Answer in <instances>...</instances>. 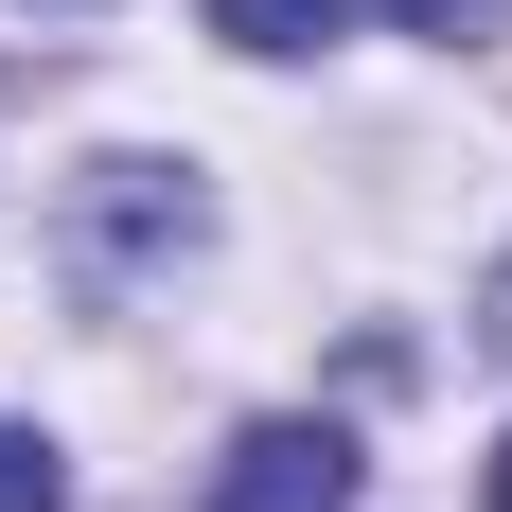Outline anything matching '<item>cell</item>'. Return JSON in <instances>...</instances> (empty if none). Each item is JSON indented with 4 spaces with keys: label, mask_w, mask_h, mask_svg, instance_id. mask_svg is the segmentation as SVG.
<instances>
[{
    "label": "cell",
    "mask_w": 512,
    "mask_h": 512,
    "mask_svg": "<svg viewBox=\"0 0 512 512\" xmlns=\"http://www.w3.org/2000/svg\"><path fill=\"white\" fill-rule=\"evenodd\" d=\"M212 230V195H195V159H89V195H71V283L89 301H124L142 265H177Z\"/></svg>",
    "instance_id": "cell-1"
},
{
    "label": "cell",
    "mask_w": 512,
    "mask_h": 512,
    "mask_svg": "<svg viewBox=\"0 0 512 512\" xmlns=\"http://www.w3.org/2000/svg\"><path fill=\"white\" fill-rule=\"evenodd\" d=\"M195 512H354V442H336V424H248Z\"/></svg>",
    "instance_id": "cell-2"
},
{
    "label": "cell",
    "mask_w": 512,
    "mask_h": 512,
    "mask_svg": "<svg viewBox=\"0 0 512 512\" xmlns=\"http://www.w3.org/2000/svg\"><path fill=\"white\" fill-rule=\"evenodd\" d=\"M336 18H354V0H212V36H230V53H318Z\"/></svg>",
    "instance_id": "cell-3"
},
{
    "label": "cell",
    "mask_w": 512,
    "mask_h": 512,
    "mask_svg": "<svg viewBox=\"0 0 512 512\" xmlns=\"http://www.w3.org/2000/svg\"><path fill=\"white\" fill-rule=\"evenodd\" d=\"M0 512H71V477H53L36 424H0Z\"/></svg>",
    "instance_id": "cell-4"
},
{
    "label": "cell",
    "mask_w": 512,
    "mask_h": 512,
    "mask_svg": "<svg viewBox=\"0 0 512 512\" xmlns=\"http://www.w3.org/2000/svg\"><path fill=\"white\" fill-rule=\"evenodd\" d=\"M407 18H424V36H477V18H495V0H407Z\"/></svg>",
    "instance_id": "cell-5"
},
{
    "label": "cell",
    "mask_w": 512,
    "mask_h": 512,
    "mask_svg": "<svg viewBox=\"0 0 512 512\" xmlns=\"http://www.w3.org/2000/svg\"><path fill=\"white\" fill-rule=\"evenodd\" d=\"M477 336H495V354H512V265H495V301H477Z\"/></svg>",
    "instance_id": "cell-6"
},
{
    "label": "cell",
    "mask_w": 512,
    "mask_h": 512,
    "mask_svg": "<svg viewBox=\"0 0 512 512\" xmlns=\"http://www.w3.org/2000/svg\"><path fill=\"white\" fill-rule=\"evenodd\" d=\"M477 512H512V442H495V477H477Z\"/></svg>",
    "instance_id": "cell-7"
}]
</instances>
